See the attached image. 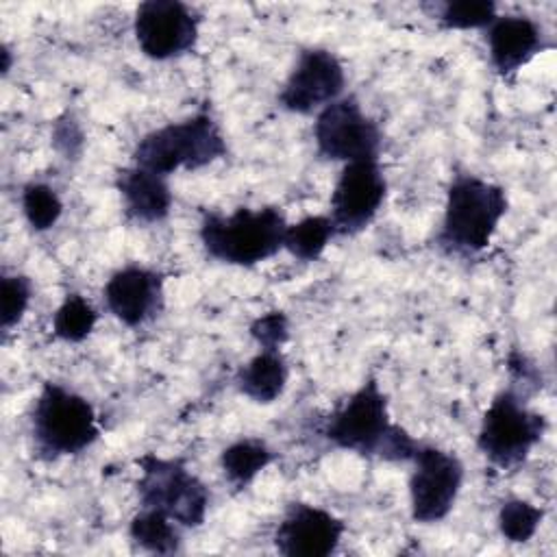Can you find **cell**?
Listing matches in <instances>:
<instances>
[{
    "mask_svg": "<svg viewBox=\"0 0 557 557\" xmlns=\"http://www.w3.org/2000/svg\"><path fill=\"white\" fill-rule=\"evenodd\" d=\"M409 474V511L418 524H435L444 520L461 492V459L433 444H422L411 457Z\"/></svg>",
    "mask_w": 557,
    "mask_h": 557,
    "instance_id": "obj_9",
    "label": "cell"
},
{
    "mask_svg": "<svg viewBox=\"0 0 557 557\" xmlns=\"http://www.w3.org/2000/svg\"><path fill=\"white\" fill-rule=\"evenodd\" d=\"M498 15V7L492 0H448L435 4L433 20L446 30L487 28Z\"/></svg>",
    "mask_w": 557,
    "mask_h": 557,
    "instance_id": "obj_22",
    "label": "cell"
},
{
    "mask_svg": "<svg viewBox=\"0 0 557 557\" xmlns=\"http://www.w3.org/2000/svg\"><path fill=\"white\" fill-rule=\"evenodd\" d=\"M28 422L33 448L46 461L78 455L100 435L94 405L78 392L52 381L41 385Z\"/></svg>",
    "mask_w": 557,
    "mask_h": 557,
    "instance_id": "obj_5",
    "label": "cell"
},
{
    "mask_svg": "<svg viewBox=\"0 0 557 557\" xmlns=\"http://www.w3.org/2000/svg\"><path fill=\"white\" fill-rule=\"evenodd\" d=\"M509 207L505 187L470 172H459L446 187V202L435 246L446 255H476L490 246Z\"/></svg>",
    "mask_w": 557,
    "mask_h": 557,
    "instance_id": "obj_2",
    "label": "cell"
},
{
    "mask_svg": "<svg viewBox=\"0 0 557 557\" xmlns=\"http://www.w3.org/2000/svg\"><path fill=\"white\" fill-rule=\"evenodd\" d=\"M335 235L337 233L329 215H307L296 224H287L283 250L298 261L311 263L322 257Z\"/></svg>",
    "mask_w": 557,
    "mask_h": 557,
    "instance_id": "obj_20",
    "label": "cell"
},
{
    "mask_svg": "<svg viewBox=\"0 0 557 557\" xmlns=\"http://www.w3.org/2000/svg\"><path fill=\"white\" fill-rule=\"evenodd\" d=\"M137 466L139 507L157 509L183 529H196L205 522L211 494L183 459L146 453L137 459Z\"/></svg>",
    "mask_w": 557,
    "mask_h": 557,
    "instance_id": "obj_7",
    "label": "cell"
},
{
    "mask_svg": "<svg viewBox=\"0 0 557 557\" xmlns=\"http://www.w3.org/2000/svg\"><path fill=\"white\" fill-rule=\"evenodd\" d=\"M289 368L281 350H259L235 374V387L257 405L274 403L287 385Z\"/></svg>",
    "mask_w": 557,
    "mask_h": 557,
    "instance_id": "obj_17",
    "label": "cell"
},
{
    "mask_svg": "<svg viewBox=\"0 0 557 557\" xmlns=\"http://www.w3.org/2000/svg\"><path fill=\"white\" fill-rule=\"evenodd\" d=\"M98 322V313L89 300L72 292L52 313V333L57 339L67 344H78L87 339Z\"/></svg>",
    "mask_w": 557,
    "mask_h": 557,
    "instance_id": "obj_21",
    "label": "cell"
},
{
    "mask_svg": "<svg viewBox=\"0 0 557 557\" xmlns=\"http://www.w3.org/2000/svg\"><path fill=\"white\" fill-rule=\"evenodd\" d=\"M33 298V283L24 274L2 272L0 278V326L9 333L24 318Z\"/></svg>",
    "mask_w": 557,
    "mask_h": 557,
    "instance_id": "obj_25",
    "label": "cell"
},
{
    "mask_svg": "<svg viewBox=\"0 0 557 557\" xmlns=\"http://www.w3.org/2000/svg\"><path fill=\"white\" fill-rule=\"evenodd\" d=\"M387 194V181L379 159L344 163L329 202V218L337 235H357L366 231L381 211Z\"/></svg>",
    "mask_w": 557,
    "mask_h": 557,
    "instance_id": "obj_11",
    "label": "cell"
},
{
    "mask_svg": "<svg viewBox=\"0 0 557 557\" xmlns=\"http://www.w3.org/2000/svg\"><path fill=\"white\" fill-rule=\"evenodd\" d=\"M548 429L544 413L533 411L516 385L503 387L481 416L476 448L498 470L520 468Z\"/></svg>",
    "mask_w": 557,
    "mask_h": 557,
    "instance_id": "obj_6",
    "label": "cell"
},
{
    "mask_svg": "<svg viewBox=\"0 0 557 557\" xmlns=\"http://www.w3.org/2000/svg\"><path fill=\"white\" fill-rule=\"evenodd\" d=\"M83 131L78 126V122L72 117V115H65V117H59L57 124H54V133H52V144L57 150H61L67 159L70 157H76L83 148Z\"/></svg>",
    "mask_w": 557,
    "mask_h": 557,
    "instance_id": "obj_27",
    "label": "cell"
},
{
    "mask_svg": "<svg viewBox=\"0 0 557 557\" xmlns=\"http://www.w3.org/2000/svg\"><path fill=\"white\" fill-rule=\"evenodd\" d=\"M102 296L115 320L137 329L163 309V274L139 263H128L109 276Z\"/></svg>",
    "mask_w": 557,
    "mask_h": 557,
    "instance_id": "obj_14",
    "label": "cell"
},
{
    "mask_svg": "<svg viewBox=\"0 0 557 557\" xmlns=\"http://www.w3.org/2000/svg\"><path fill=\"white\" fill-rule=\"evenodd\" d=\"M344 87L346 70L339 57L320 46L305 48L278 91V104L289 113L311 115L342 98Z\"/></svg>",
    "mask_w": 557,
    "mask_h": 557,
    "instance_id": "obj_12",
    "label": "cell"
},
{
    "mask_svg": "<svg viewBox=\"0 0 557 557\" xmlns=\"http://www.w3.org/2000/svg\"><path fill=\"white\" fill-rule=\"evenodd\" d=\"M0 59H2V65H0L2 76H7V74H9V70H11V59H13L11 48H9L7 44H2V46H0Z\"/></svg>",
    "mask_w": 557,
    "mask_h": 557,
    "instance_id": "obj_28",
    "label": "cell"
},
{
    "mask_svg": "<svg viewBox=\"0 0 557 557\" xmlns=\"http://www.w3.org/2000/svg\"><path fill=\"white\" fill-rule=\"evenodd\" d=\"M492 67L503 76H513L537 52L548 48L544 28L529 15H496L485 28Z\"/></svg>",
    "mask_w": 557,
    "mask_h": 557,
    "instance_id": "obj_15",
    "label": "cell"
},
{
    "mask_svg": "<svg viewBox=\"0 0 557 557\" xmlns=\"http://www.w3.org/2000/svg\"><path fill=\"white\" fill-rule=\"evenodd\" d=\"M133 33L144 57L178 59L198 44L200 15L178 0H146L135 9Z\"/></svg>",
    "mask_w": 557,
    "mask_h": 557,
    "instance_id": "obj_10",
    "label": "cell"
},
{
    "mask_svg": "<svg viewBox=\"0 0 557 557\" xmlns=\"http://www.w3.org/2000/svg\"><path fill=\"white\" fill-rule=\"evenodd\" d=\"M181 529L172 518L157 509L139 507V511L128 522L131 542L152 555H174L183 548Z\"/></svg>",
    "mask_w": 557,
    "mask_h": 557,
    "instance_id": "obj_19",
    "label": "cell"
},
{
    "mask_svg": "<svg viewBox=\"0 0 557 557\" xmlns=\"http://www.w3.org/2000/svg\"><path fill=\"white\" fill-rule=\"evenodd\" d=\"M22 213L33 231L44 233L59 222L63 202L54 187L41 181H30L22 187Z\"/></svg>",
    "mask_w": 557,
    "mask_h": 557,
    "instance_id": "obj_24",
    "label": "cell"
},
{
    "mask_svg": "<svg viewBox=\"0 0 557 557\" xmlns=\"http://www.w3.org/2000/svg\"><path fill=\"white\" fill-rule=\"evenodd\" d=\"M313 141L318 157L350 163L379 159L383 133L379 122L363 111L357 96L348 94L318 111L313 122Z\"/></svg>",
    "mask_w": 557,
    "mask_h": 557,
    "instance_id": "obj_8",
    "label": "cell"
},
{
    "mask_svg": "<svg viewBox=\"0 0 557 557\" xmlns=\"http://www.w3.org/2000/svg\"><path fill=\"white\" fill-rule=\"evenodd\" d=\"M248 333L259 350H281V346L289 339V318L278 309L268 311L250 322Z\"/></svg>",
    "mask_w": 557,
    "mask_h": 557,
    "instance_id": "obj_26",
    "label": "cell"
},
{
    "mask_svg": "<svg viewBox=\"0 0 557 557\" xmlns=\"http://www.w3.org/2000/svg\"><path fill=\"white\" fill-rule=\"evenodd\" d=\"M115 189L122 196L124 215L137 224L163 222L172 211V189L165 176L150 170L128 165L117 170Z\"/></svg>",
    "mask_w": 557,
    "mask_h": 557,
    "instance_id": "obj_16",
    "label": "cell"
},
{
    "mask_svg": "<svg viewBox=\"0 0 557 557\" xmlns=\"http://www.w3.org/2000/svg\"><path fill=\"white\" fill-rule=\"evenodd\" d=\"M542 520H544V509L524 498L503 500L496 513V524L500 535L513 544L529 542L537 533Z\"/></svg>",
    "mask_w": 557,
    "mask_h": 557,
    "instance_id": "obj_23",
    "label": "cell"
},
{
    "mask_svg": "<svg viewBox=\"0 0 557 557\" xmlns=\"http://www.w3.org/2000/svg\"><path fill=\"white\" fill-rule=\"evenodd\" d=\"M322 435L335 448L394 463L411 461L420 446L407 429L392 422L387 396L374 376H368L331 411Z\"/></svg>",
    "mask_w": 557,
    "mask_h": 557,
    "instance_id": "obj_1",
    "label": "cell"
},
{
    "mask_svg": "<svg viewBox=\"0 0 557 557\" xmlns=\"http://www.w3.org/2000/svg\"><path fill=\"white\" fill-rule=\"evenodd\" d=\"M226 137L211 113L198 111L185 120L146 133L133 148V165L170 176L176 170H200L226 157Z\"/></svg>",
    "mask_w": 557,
    "mask_h": 557,
    "instance_id": "obj_4",
    "label": "cell"
},
{
    "mask_svg": "<svg viewBox=\"0 0 557 557\" xmlns=\"http://www.w3.org/2000/svg\"><path fill=\"white\" fill-rule=\"evenodd\" d=\"M287 220L281 207H239L233 213L205 211L198 239L207 257L239 268H252L283 250Z\"/></svg>",
    "mask_w": 557,
    "mask_h": 557,
    "instance_id": "obj_3",
    "label": "cell"
},
{
    "mask_svg": "<svg viewBox=\"0 0 557 557\" xmlns=\"http://www.w3.org/2000/svg\"><path fill=\"white\" fill-rule=\"evenodd\" d=\"M346 524L324 507L292 500L287 503L276 531L274 548L285 557H329L337 550Z\"/></svg>",
    "mask_w": 557,
    "mask_h": 557,
    "instance_id": "obj_13",
    "label": "cell"
},
{
    "mask_svg": "<svg viewBox=\"0 0 557 557\" xmlns=\"http://www.w3.org/2000/svg\"><path fill=\"white\" fill-rule=\"evenodd\" d=\"M276 453L259 437H239L220 453V470L235 487H248L272 461Z\"/></svg>",
    "mask_w": 557,
    "mask_h": 557,
    "instance_id": "obj_18",
    "label": "cell"
}]
</instances>
